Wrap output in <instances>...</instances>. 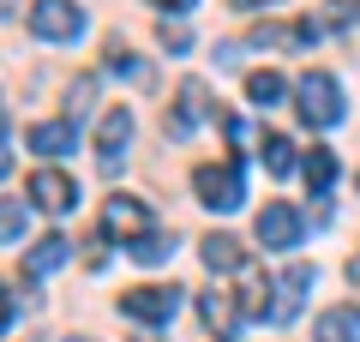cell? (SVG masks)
Wrapping results in <instances>:
<instances>
[{
	"label": "cell",
	"instance_id": "44dd1931",
	"mask_svg": "<svg viewBox=\"0 0 360 342\" xmlns=\"http://www.w3.org/2000/svg\"><path fill=\"white\" fill-rule=\"evenodd\" d=\"M18 234H25V204L0 198V241H18Z\"/></svg>",
	"mask_w": 360,
	"mask_h": 342
},
{
	"label": "cell",
	"instance_id": "4316f807",
	"mask_svg": "<svg viewBox=\"0 0 360 342\" xmlns=\"http://www.w3.org/2000/svg\"><path fill=\"white\" fill-rule=\"evenodd\" d=\"M0 6H6V0H0Z\"/></svg>",
	"mask_w": 360,
	"mask_h": 342
},
{
	"label": "cell",
	"instance_id": "8992f818",
	"mask_svg": "<svg viewBox=\"0 0 360 342\" xmlns=\"http://www.w3.org/2000/svg\"><path fill=\"white\" fill-rule=\"evenodd\" d=\"M258 246H270V253L300 246V210L295 204H264L258 210Z\"/></svg>",
	"mask_w": 360,
	"mask_h": 342
},
{
	"label": "cell",
	"instance_id": "5bb4252c",
	"mask_svg": "<svg viewBox=\"0 0 360 342\" xmlns=\"http://www.w3.org/2000/svg\"><path fill=\"white\" fill-rule=\"evenodd\" d=\"M72 144H78L72 120H42V127H30V151H42V156H66Z\"/></svg>",
	"mask_w": 360,
	"mask_h": 342
},
{
	"label": "cell",
	"instance_id": "9a60e30c",
	"mask_svg": "<svg viewBox=\"0 0 360 342\" xmlns=\"http://www.w3.org/2000/svg\"><path fill=\"white\" fill-rule=\"evenodd\" d=\"M198 312H205V324H210V330H222V336L240 324V306H234V294H229V289H205V294H198Z\"/></svg>",
	"mask_w": 360,
	"mask_h": 342
},
{
	"label": "cell",
	"instance_id": "9c48e42d",
	"mask_svg": "<svg viewBox=\"0 0 360 342\" xmlns=\"http://www.w3.org/2000/svg\"><path fill=\"white\" fill-rule=\"evenodd\" d=\"M246 42H252V49H312V42H319V25H312V18H295V25H258Z\"/></svg>",
	"mask_w": 360,
	"mask_h": 342
},
{
	"label": "cell",
	"instance_id": "6da1fadb",
	"mask_svg": "<svg viewBox=\"0 0 360 342\" xmlns=\"http://www.w3.org/2000/svg\"><path fill=\"white\" fill-rule=\"evenodd\" d=\"M193 192H198L205 210H240V204H246L240 163H205V168H193Z\"/></svg>",
	"mask_w": 360,
	"mask_h": 342
},
{
	"label": "cell",
	"instance_id": "3957f363",
	"mask_svg": "<svg viewBox=\"0 0 360 342\" xmlns=\"http://www.w3.org/2000/svg\"><path fill=\"white\" fill-rule=\"evenodd\" d=\"M120 312L139 318V324H168L180 312V289H162V282H144V289H127L120 294Z\"/></svg>",
	"mask_w": 360,
	"mask_h": 342
},
{
	"label": "cell",
	"instance_id": "52a82bcc",
	"mask_svg": "<svg viewBox=\"0 0 360 342\" xmlns=\"http://www.w3.org/2000/svg\"><path fill=\"white\" fill-rule=\"evenodd\" d=\"M127 144H132V114H127V108H108L103 127H96V156H103V175H115V168H120Z\"/></svg>",
	"mask_w": 360,
	"mask_h": 342
},
{
	"label": "cell",
	"instance_id": "ac0fdd59",
	"mask_svg": "<svg viewBox=\"0 0 360 342\" xmlns=\"http://www.w3.org/2000/svg\"><path fill=\"white\" fill-rule=\"evenodd\" d=\"M258 151H264V168H270V175H295V144H288L283 132H270Z\"/></svg>",
	"mask_w": 360,
	"mask_h": 342
},
{
	"label": "cell",
	"instance_id": "d6986e66",
	"mask_svg": "<svg viewBox=\"0 0 360 342\" xmlns=\"http://www.w3.org/2000/svg\"><path fill=\"white\" fill-rule=\"evenodd\" d=\"M330 180H336V156L330 151H312L307 156V186L312 192H330Z\"/></svg>",
	"mask_w": 360,
	"mask_h": 342
},
{
	"label": "cell",
	"instance_id": "d4e9b609",
	"mask_svg": "<svg viewBox=\"0 0 360 342\" xmlns=\"http://www.w3.org/2000/svg\"><path fill=\"white\" fill-rule=\"evenodd\" d=\"M229 6H240V13H252V6H264V0H229Z\"/></svg>",
	"mask_w": 360,
	"mask_h": 342
},
{
	"label": "cell",
	"instance_id": "4fadbf2b",
	"mask_svg": "<svg viewBox=\"0 0 360 342\" xmlns=\"http://www.w3.org/2000/svg\"><path fill=\"white\" fill-rule=\"evenodd\" d=\"M66 258H72V241H66V234H42V241L30 246L25 270H30V277H49V270H60Z\"/></svg>",
	"mask_w": 360,
	"mask_h": 342
},
{
	"label": "cell",
	"instance_id": "484cf974",
	"mask_svg": "<svg viewBox=\"0 0 360 342\" xmlns=\"http://www.w3.org/2000/svg\"><path fill=\"white\" fill-rule=\"evenodd\" d=\"M6 168H13V156H6V144H0V175H6Z\"/></svg>",
	"mask_w": 360,
	"mask_h": 342
},
{
	"label": "cell",
	"instance_id": "2e32d148",
	"mask_svg": "<svg viewBox=\"0 0 360 342\" xmlns=\"http://www.w3.org/2000/svg\"><path fill=\"white\" fill-rule=\"evenodd\" d=\"M319 342H360V312L354 306H336L319 318Z\"/></svg>",
	"mask_w": 360,
	"mask_h": 342
},
{
	"label": "cell",
	"instance_id": "e0dca14e",
	"mask_svg": "<svg viewBox=\"0 0 360 342\" xmlns=\"http://www.w3.org/2000/svg\"><path fill=\"white\" fill-rule=\"evenodd\" d=\"M246 96H252L258 108H276V102L288 96V84H283L276 72H252V78H246Z\"/></svg>",
	"mask_w": 360,
	"mask_h": 342
},
{
	"label": "cell",
	"instance_id": "7a4b0ae2",
	"mask_svg": "<svg viewBox=\"0 0 360 342\" xmlns=\"http://www.w3.org/2000/svg\"><path fill=\"white\" fill-rule=\"evenodd\" d=\"M295 96H300V120L307 127H336L342 120V84L330 72H307L295 84Z\"/></svg>",
	"mask_w": 360,
	"mask_h": 342
},
{
	"label": "cell",
	"instance_id": "7402d4cb",
	"mask_svg": "<svg viewBox=\"0 0 360 342\" xmlns=\"http://www.w3.org/2000/svg\"><path fill=\"white\" fill-rule=\"evenodd\" d=\"M13 312H18V300H13V289H6V282H0V336H6V330H13Z\"/></svg>",
	"mask_w": 360,
	"mask_h": 342
},
{
	"label": "cell",
	"instance_id": "7c38bea8",
	"mask_svg": "<svg viewBox=\"0 0 360 342\" xmlns=\"http://www.w3.org/2000/svg\"><path fill=\"white\" fill-rule=\"evenodd\" d=\"M198 253H205V265L217 270V277H222V270H246V265H252V258H246V246L234 241V234H205V241H198Z\"/></svg>",
	"mask_w": 360,
	"mask_h": 342
},
{
	"label": "cell",
	"instance_id": "603a6c76",
	"mask_svg": "<svg viewBox=\"0 0 360 342\" xmlns=\"http://www.w3.org/2000/svg\"><path fill=\"white\" fill-rule=\"evenodd\" d=\"M330 18H336V25H354V18H360V0H330Z\"/></svg>",
	"mask_w": 360,
	"mask_h": 342
},
{
	"label": "cell",
	"instance_id": "ffe728a7",
	"mask_svg": "<svg viewBox=\"0 0 360 342\" xmlns=\"http://www.w3.org/2000/svg\"><path fill=\"white\" fill-rule=\"evenodd\" d=\"M168 253H174V246H168L162 234H156V228H150V234H139V241H132V258H139V265H162Z\"/></svg>",
	"mask_w": 360,
	"mask_h": 342
},
{
	"label": "cell",
	"instance_id": "277c9868",
	"mask_svg": "<svg viewBox=\"0 0 360 342\" xmlns=\"http://www.w3.org/2000/svg\"><path fill=\"white\" fill-rule=\"evenodd\" d=\"M30 30H37L42 42H72L78 30H84V13H78L72 0H37V6H30Z\"/></svg>",
	"mask_w": 360,
	"mask_h": 342
},
{
	"label": "cell",
	"instance_id": "cb8c5ba5",
	"mask_svg": "<svg viewBox=\"0 0 360 342\" xmlns=\"http://www.w3.org/2000/svg\"><path fill=\"white\" fill-rule=\"evenodd\" d=\"M150 6H168V13H193L198 0H150Z\"/></svg>",
	"mask_w": 360,
	"mask_h": 342
},
{
	"label": "cell",
	"instance_id": "ba28073f",
	"mask_svg": "<svg viewBox=\"0 0 360 342\" xmlns=\"http://www.w3.org/2000/svg\"><path fill=\"white\" fill-rule=\"evenodd\" d=\"M210 114V90L198 84V78H186L174 96V114H168V139H193V127Z\"/></svg>",
	"mask_w": 360,
	"mask_h": 342
},
{
	"label": "cell",
	"instance_id": "8fae6325",
	"mask_svg": "<svg viewBox=\"0 0 360 342\" xmlns=\"http://www.w3.org/2000/svg\"><path fill=\"white\" fill-rule=\"evenodd\" d=\"M103 222L115 228V234H132V241H139V234H150V210H144L139 198H127V192H120V198H108Z\"/></svg>",
	"mask_w": 360,
	"mask_h": 342
},
{
	"label": "cell",
	"instance_id": "5b68a950",
	"mask_svg": "<svg viewBox=\"0 0 360 342\" xmlns=\"http://www.w3.org/2000/svg\"><path fill=\"white\" fill-rule=\"evenodd\" d=\"M25 192H30V204H37V210H49V216H66V210L78 204V180L60 175V168H37Z\"/></svg>",
	"mask_w": 360,
	"mask_h": 342
},
{
	"label": "cell",
	"instance_id": "30bf717a",
	"mask_svg": "<svg viewBox=\"0 0 360 342\" xmlns=\"http://www.w3.org/2000/svg\"><path fill=\"white\" fill-rule=\"evenodd\" d=\"M307 289H312V265H288L283 270V282H276V294H283V300H276V324H288V318L300 312V300H307Z\"/></svg>",
	"mask_w": 360,
	"mask_h": 342
}]
</instances>
